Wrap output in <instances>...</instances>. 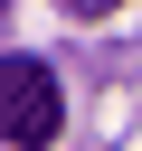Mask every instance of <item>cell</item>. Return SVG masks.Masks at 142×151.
Returning <instances> with one entry per match:
<instances>
[{
    "mask_svg": "<svg viewBox=\"0 0 142 151\" xmlns=\"http://www.w3.org/2000/svg\"><path fill=\"white\" fill-rule=\"evenodd\" d=\"M66 132V94L38 57H0V142L9 151H47Z\"/></svg>",
    "mask_w": 142,
    "mask_h": 151,
    "instance_id": "cell-1",
    "label": "cell"
},
{
    "mask_svg": "<svg viewBox=\"0 0 142 151\" xmlns=\"http://www.w3.org/2000/svg\"><path fill=\"white\" fill-rule=\"evenodd\" d=\"M66 9H76V19H104V9H114V0H66Z\"/></svg>",
    "mask_w": 142,
    "mask_h": 151,
    "instance_id": "cell-2",
    "label": "cell"
}]
</instances>
